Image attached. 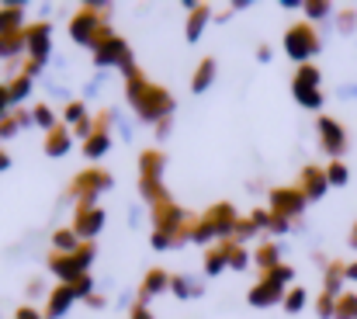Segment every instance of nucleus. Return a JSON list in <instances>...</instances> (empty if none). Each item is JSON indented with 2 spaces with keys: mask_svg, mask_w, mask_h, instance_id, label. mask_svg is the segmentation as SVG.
<instances>
[]
</instances>
